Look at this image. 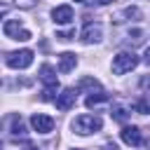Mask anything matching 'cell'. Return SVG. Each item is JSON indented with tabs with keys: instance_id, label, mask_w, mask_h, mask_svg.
Returning <instances> with one entry per match:
<instances>
[{
	"instance_id": "obj_1",
	"label": "cell",
	"mask_w": 150,
	"mask_h": 150,
	"mask_svg": "<svg viewBox=\"0 0 150 150\" xmlns=\"http://www.w3.org/2000/svg\"><path fill=\"white\" fill-rule=\"evenodd\" d=\"M101 127H103V120H101L98 115H80V117L73 120V129H75V134H80V136L96 134V131H101Z\"/></svg>"
},
{
	"instance_id": "obj_2",
	"label": "cell",
	"mask_w": 150,
	"mask_h": 150,
	"mask_svg": "<svg viewBox=\"0 0 150 150\" xmlns=\"http://www.w3.org/2000/svg\"><path fill=\"white\" fill-rule=\"evenodd\" d=\"M136 66H138V56L131 54V52H122V54H117L112 59V73L115 75H124V73H129Z\"/></svg>"
},
{
	"instance_id": "obj_3",
	"label": "cell",
	"mask_w": 150,
	"mask_h": 150,
	"mask_svg": "<svg viewBox=\"0 0 150 150\" xmlns=\"http://www.w3.org/2000/svg\"><path fill=\"white\" fill-rule=\"evenodd\" d=\"M33 49H19V52H12L9 56H7V66L9 68H14V70H23V68H28L30 63H33Z\"/></svg>"
},
{
	"instance_id": "obj_4",
	"label": "cell",
	"mask_w": 150,
	"mask_h": 150,
	"mask_svg": "<svg viewBox=\"0 0 150 150\" xmlns=\"http://www.w3.org/2000/svg\"><path fill=\"white\" fill-rule=\"evenodd\" d=\"M5 35L7 38H12V40H21V42H26V40H30V30H26L16 19H12V21H7L5 23Z\"/></svg>"
},
{
	"instance_id": "obj_5",
	"label": "cell",
	"mask_w": 150,
	"mask_h": 150,
	"mask_svg": "<svg viewBox=\"0 0 150 150\" xmlns=\"http://www.w3.org/2000/svg\"><path fill=\"white\" fill-rule=\"evenodd\" d=\"M30 124H33V129H35L38 134H49V131L54 129V120H52L49 115H42V112H35V115L30 117Z\"/></svg>"
},
{
	"instance_id": "obj_6",
	"label": "cell",
	"mask_w": 150,
	"mask_h": 150,
	"mask_svg": "<svg viewBox=\"0 0 150 150\" xmlns=\"http://www.w3.org/2000/svg\"><path fill=\"white\" fill-rule=\"evenodd\" d=\"M75 101H77V89H63L59 96H56V108L59 110H70L73 105H75Z\"/></svg>"
},
{
	"instance_id": "obj_7",
	"label": "cell",
	"mask_w": 150,
	"mask_h": 150,
	"mask_svg": "<svg viewBox=\"0 0 150 150\" xmlns=\"http://www.w3.org/2000/svg\"><path fill=\"white\" fill-rule=\"evenodd\" d=\"M101 33H103L101 23H87V26L82 28L80 38H82L84 45H91V42H98V40H101Z\"/></svg>"
},
{
	"instance_id": "obj_8",
	"label": "cell",
	"mask_w": 150,
	"mask_h": 150,
	"mask_svg": "<svg viewBox=\"0 0 150 150\" xmlns=\"http://www.w3.org/2000/svg\"><path fill=\"white\" fill-rule=\"evenodd\" d=\"M52 16L56 23H70L73 21V7L70 5H59L52 9Z\"/></svg>"
},
{
	"instance_id": "obj_9",
	"label": "cell",
	"mask_w": 150,
	"mask_h": 150,
	"mask_svg": "<svg viewBox=\"0 0 150 150\" xmlns=\"http://www.w3.org/2000/svg\"><path fill=\"white\" fill-rule=\"evenodd\" d=\"M120 136L127 145H141V129L138 127H124L120 131Z\"/></svg>"
},
{
	"instance_id": "obj_10",
	"label": "cell",
	"mask_w": 150,
	"mask_h": 150,
	"mask_svg": "<svg viewBox=\"0 0 150 150\" xmlns=\"http://www.w3.org/2000/svg\"><path fill=\"white\" fill-rule=\"evenodd\" d=\"M75 63H77V56H75L73 52H63V54L59 56V70H61V73H70V70L75 68Z\"/></svg>"
},
{
	"instance_id": "obj_11",
	"label": "cell",
	"mask_w": 150,
	"mask_h": 150,
	"mask_svg": "<svg viewBox=\"0 0 150 150\" xmlns=\"http://www.w3.org/2000/svg\"><path fill=\"white\" fill-rule=\"evenodd\" d=\"M40 80H42V82H45L47 87H59L56 73H54V70H52V66H47V63H45V66L40 68Z\"/></svg>"
},
{
	"instance_id": "obj_12",
	"label": "cell",
	"mask_w": 150,
	"mask_h": 150,
	"mask_svg": "<svg viewBox=\"0 0 150 150\" xmlns=\"http://www.w3.org/2000/svg\"><path fill=\"white\" fill-rule=\"evenodd\" d=\"M108 98H110V96H108L105 91H96V94L91 91V94L87 96V101H84V105H87V108H96V105H101V103H105Z\"/></svg>"
},
{
	"instance_id": "obj_13",
	"label": "cell",
	"mask_w": 150,
	"mask_h": 150,
	"mask_svg": "<svg viewBox=\"0 0 150 150\" xmlns=\"http://www.w3.org/2000/svg\"><path fill=\"white\" fill-rule=\"evenodd\" d=\"M134 110H136V112H141V115H150V96L138 98V101L134 103Z\"/></svg>"
},
{
	"instance_id": "obj_14",
	"label": "cell",
	"mask_w": 150,
	"mask_h": 150,
	"mask_svg": "<svg viewBox=\"0 0 150 150\" xmlns=\"http://www.w3.org/2000/svg\"><path fill=\"white\" fill-rule=\"evenodd\" d=\"M12 134L14 136H26V124H23L21 117H14L12 120Z\"/></svg>"
},
{
	"instance_id": "obj_15",
	"label": "cell",
	"mask_w": 150,
	"mask_h": 150,
	"mask_svg": "<svg viewBox=\"0 0 150 150\" xmlns=\"http://www.w3.org/2000/svg\"><path fill=\"white\" fill-rule=\"evenodd\" d=\"M127 117H129L127 108H122V105H115V108H112V120H117V122H124Z\"/></svg>"
},
{
	"instance_id": "obj_16",
	"label": "cell",
	"mask_w": 150,
	"mask_h": 150,
	"mask_svg": "<svg viewBox=\"0 0 150 150\" xmlns=\"http://www.w3.org/2000/svg\"><path fill=\"white\" fill-rule=\"evenodd\" d=\"M80 87H98V82H96V80H91V77H84V80L80 82Z\"/></svg>"
},
{
	"instance_id": "obj_17",
	"label": "cell",
	"mask_w": 150,
	"mask_h": 150,
	"mask_svg": "<svg viewBox=\"0 0 150 150\" xmlns=\"http://www.w3.org/2000/svg\"><path fill=\"white\" fill-rule=\"evenodd\" d=\"M16 5H21V7H33V0H16Z\"/></svg>"
},
{
	"instance_id": "obj_18",
	"label": "cell",
	"mask_w": 150,
	"mask_h": 150,
	"mask_svg": "<svg viewBox=\"0 0 150 150\" xmlns=\"http://www.w3.org/2000/svg\"><path fill=\"white\" fill-rule=\"evenodd\" d=\"M101 150H120V148H117L115 143H103V148H101Z\"/></svg>"
},
{
	"instance_id": "obj_19",
	"label": "cell",
	"mask_w": 150,
	"mask_h": 150,
	"mask_svg": "<svg viewBox=\"0 0 150 150\" xmlns=\"http://www.w3.org/2000/svg\"><path fill=\"white\" fill-rule=\"evenodd\" d=\"M7 12H9V5H0V16L7 14Z\"/></svg>"
},
{
	"instance_id": "obj_20",
	"label": "cell",
	"mask_w": 150,
	"mask_h": 150,
	"mask_svg": "<svg viewBox=\"0 0 150 150\" xmlns=\"http://www.w3.org/2000/svg\"><path fill=\"white\" fill-rule=\"evenodd\" d=\"M141 87H150V77H143L141 80Z\"/></svg>"
},
{
	"instance_id": "obj_21",
	"label": "cell",
	"mask_w": 150,
	"mask_h": 150,
	"mask_svg": "<svg viewBox=\"0 0 150 150\" xmlns=\"http://www.w3.org/2000/svg\"><path fill=\"white\" fill-rule=\"evenodd\" d=\"M145 63H150V47L145 49Z\"/></svg>"
},
{
	"instance_id": "obj_22",
	"label": "cell",
	"mask_w": 150,
	"mask_h": 150,
	"mask_svg": "<svg viewBox=\"0 0 150 150\" xmlns=\"http://www.w3.org/2000/svg\"><path fill=\"white\" fill-rule=\"evenodd\" d=\"M98 5H108V2H112V0H96Z\"/></svg>"
},
{
	"instance_id": "obj_23",
	"label": "cell",
	"mask_w": 150,
	"mask_h": 150,
	"mask_svg": "<svg viewBox=\"0 0 150 150\" xmlns=\"http://www.w3.org/2000/svg\"><path fill=\"white\" fill-rule=\"evenodd\" d=\"M75 2H84V0H75Z\"/></svg>"
},
{
	"instance_id": "obj_24",
	"label": "cell",
	"mask_w": 150,
	"mask_h": 150,
	"mask_svg": "<svg viewBox=\"0 0 150 150\" xmlns=\"http://www.w3.org/2000/svg\"><path fill=\"white\" fill-rule=\"evenodd\" d=\"M75 150H80V148H75Z\"/></svg>"
}]
</instances>
